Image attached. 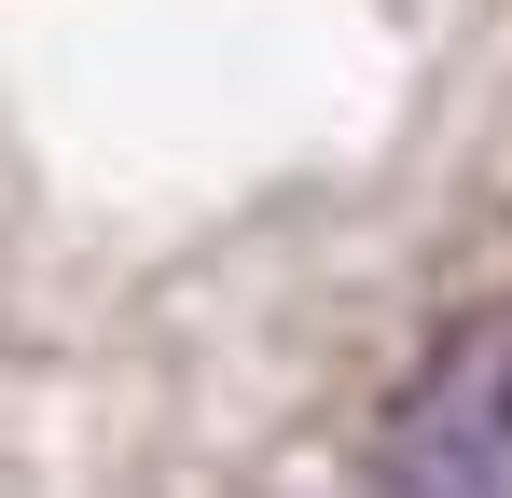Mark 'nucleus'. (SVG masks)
I'll return each instance as SVG.
<instances>
[{
	"label": "nucleus",
	"mask_w": 512,
	"mask_h": 498,
	"mask_svg": "<svg viewBox=\"0 0 512 498\" xmlns=\"http://www.w3.org/2000/svg\"><path fill=\"white\" fill-rule=\"evenodd\" d=\"M388 485L402 498H499L512 485V305H485L429 346V374L388 415Z\"/></svg>",
	"instance_id": "obj_1"
}]
</instances>
